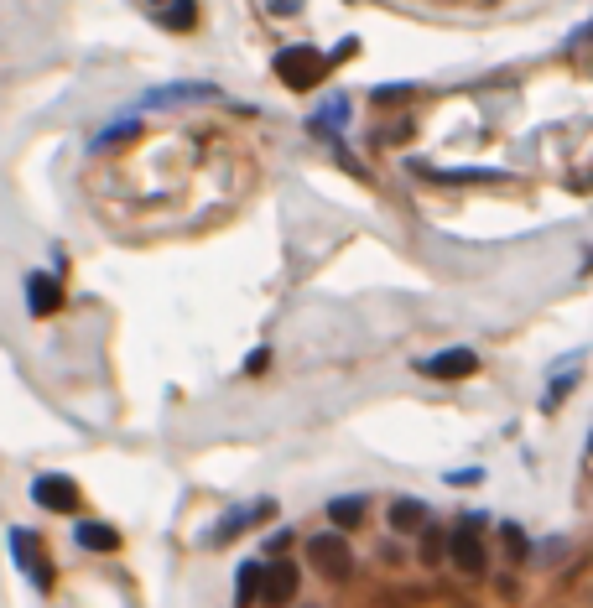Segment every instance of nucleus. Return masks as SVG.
<instances>
[{
    "label": "nucleus",
    "mask_w": 593,
    "mask_h": 608,
    "mask_svg": "<svg viewBox=\"0 0 593 608\" xmlns=\"http://www.w3.org/2000/svg\"><path fill=\"white\" fill-rule=\"evenodd\" d=\"M479 531H484V515H479V510H469L458 531H448V562H453L463 577H484V572H489V546H484Z\"/></svg>",
    "instance_id": "nucleus-1"
},
{
    "label": "nucleus",
    "mask_w": 593,
    "mask_h": 608,
    "mask_svg": "<svg viewBox=\"0 0 593 608\" xmlns=\"http://www.w3.org/2000/svg\"><path fill=\"white\" fill-rule=\"evenodd\" d=\"M276 78H281V84H292V89H318L323 84V78H328V58H323V52L318 47H307V42H292V47H281L276 52Z\"/></svg>",
    "instance_id": "nucleus-2"
},
{
    "label": "nucleus",
    "mask_w": 593,
    "mask_h": 608,
    "mask_svg": "<svg viewBox=\"0 0 593 608\" xmlns=\"http://www.w3.org/2000/svg\"><path fill=\"white\" fill-rule=\"evenodd\" d=\"M307 562H313V572H323L328 583H349L354 577V546L344 541L339 525H333V531H318L313 541H307Z\"/></svg>",
    "instance_id": "nucleus-3"
},
{
    "label": "nucleus",
    "mask_w": 593,
    "mask_h": 608,
    "mask_svg": "<svg viewBox=\"0 0 593 608\" xmlns=\"http://www.w3.org/2000/svg\"><path fill=\"white\" fill-rule=\"evenodd\" d=\"M32 499L42 510H53V515H73L84 505V494H79V484H73L68 473H37V479H32Z\"/></svg>",
    "instance_id": "nucleus-4"
},
{
    "label": "nucleus",
    "mask_w": 593,
    "mask_h": 608,
    "mask_svg": "<svg viewBox=\"0 0 593 608\" xmlns=\"http://www.w3.org/2000/svg\"><path fill=\"white\" fill-rule=\"evenodd\" d=\"M417 375H427V380H469V375H479V354L474 349H437L417 364Z\"/></svg>",
    "instance_id": "nucleus-5"
},
{
    "label": "nucleus",
    "mask_w": 593,
    "mask_h": 608,
    "mask_svg": "<svg viewBox=\"0 0 593 608\" xmlns=\"http://www.w3.org/2000/svg\"><path fill=\"white\" fill-rule=\"evenodd\" d=\"M37 541H42V536H32V531H21V525H16V531H11V557H16V567L47 593V588H53V567H47V557H42Z\"/></svg>",
    "instance_id": "nucleus-6"
},
{
    "label": "nucleus",
    "mask_w": 593,
    "mask_h": 608,
    "mask_svg": "<svg viewBox=\"0 0 593 608\" xmlns=\"http://www.w3.org/2000/svg\"><path fill=\"white\" fill-rule=\"evenodd\" d=\"M271 515V499H255V505H235V510H224L219 515V525L209 531V546H229L240 531H250L255 520H266Z\"/></svg>",
    "instance_id": "nucleus-7"
},
{
    "label": "nucleus",
    "mask_w": 593,
    "mask_h": 608,
    "mask_svg": "<svg viewBox=\"0 0 593 608\" xmlns=\"http://www.w3.org/2000/svg\"><path fill=\"white\" fill-rule=\"evenodd\" d=\"M63 307V281L53 271H32L27 276V312L32 317H53Z\"/></svg>",
    "instance_id": "nucleus-8"
},
{
    "label": "nucleus",
    "mask_w": 593,
    "mask_h": 608,
    "mask_svg": "<svg viewBox=\"0 0 593 608\" xmlns=\"http://www.w3.org/2000/svg\"><path fill=\"white\" fill-rule=\"evenodd\" d=\"M432 525V515H427V499H417V494H401V499H391V531L396 536H422Z\"/></svg>",
    "instance_id": "nucleus-9"
},
{
    "label": "nucleus",
    "mask_w": 593,
    "mask_h": 608,
    "mask_svg": "<svg viewBox=\"0 0 593 608\" xmlns=\"http://www.w3.org/2000/svg\"><path fill=\"white\" fill-rule=\"evenodd\" d=\"M193 99H219L214 84H172V89H151L141 99V110H172V104H193Z\"/></svg>",
    "instance_id": "nucleus-10"
},
{
    "label": "nucleus",
    "mask_w": 593,
    "mask_h": 608,
    "mask_svg": "<svg viewBox=\"0 0 593 608\" xmlns=\"http://www.w3.org/2000/svg\"><path fill=\"white\" fill-rule=\"evenodd\" d=\"M292 598H297V567L281 557V562L266 572V583H261V603L281 608V603H292Z\"/></svg>",
    "instance_id": "nucleus-11"
},
{
    "label": "nucleus",
    "mask_w": 593,
    "mask_h": 608,
    "mask_svg": "<svg viewBox=\"0 0 593 608\" xmlns=\"http://www.w3.org/2000/svg\"><path fill=\"white\" fill-rule=\"evenodd\" d=\"M365 515H370V499H365V494H339V499H328V520L339 525V531L365 525Z\"/></svg>",
    "instance_id": "nucleus-12"
},
{
    "label": "nucleus",
    "mask_w": 593,
    "mask_h": 608,
    "mask_svg": "<svg viewBox=\"0 0 593 608\" xmlns=\"http://www.w3.org/2000/svg\"><path fill=\"white\" fill-rule=\"evenodd\" d=\"M73 541H79L84 551H115L120 531H115V525H105V520H79V525H73Z\"/></svg>",
    "instance_id": "nucleus-13"
},
{
    "label": "nucleus",
    "mask_w": 593,
    "mask_h": 608,
    "mask_svg": "<svg viewBox=\"0 0 593 608\" xmlns=\"http://www.w3.org/2000/svg\"><path fill=\"white\" fill-rule=\"evenodd\" d=\"M344 120H349V99L344 94H328V104L313 115V130H318V136H328V141H339Z\"/></svg>",
    "instance_id": "nucleus-14"
},
{
    "label": "nucleus",
    "mask_w": 593,
    "mask_h": 608,
    "mask_svg": "<svg viewBox=\"0 0 593 608\" xmlns=\"http://www.w3.org/2000/svg\"><path fill=\"white\" fill-rule=\"evenodd\" d=\"M261 583H266V567L261 562H240V572H235V603L250 608L255 598H261Z\"/></svg>",
    "instance_id": "nucleus-15"
},
{
    "label": "nucleus",
    "mask_w": 593,
    "mask_h": 608,
    "mask_svg": "<svg viewBox=\"0 0 593 608\" xmlns=\"http://www.w3.org/2000/svg\"><path fill=\"white\" fill-rule=\"evenodd\" d=\"M162 26H172V32L198 26V0H162Z\"/></svg>",
    "instance_id": "nucleus-16"
},
{
    "label": "nucleus",
    "mask_w": 593,
    "mask_h": 608,
    "mask_svg": "<svg viewBox=\"0 0 593 608\" xmlns=\"http://www.w3.org/2000/svg\"><path fill=\"white\" fill-rule=\"evenodd\" d=\"M500 541H505V557L510 562H526L531 557V541H526V531L515 520H500Z\"/></svg>",
    "instance_id": "nucleus-17"
},
{
    "label": "nucleus",
    "mask_w": 593,
    "mask_h": 608,
    "mask_svg": "<svg viewBox=\"0 0 593 608\" xmlns=\"http://www.w3.org/2000/svg\"><path fill=\"white\" fill-rule=\"evenodd\" d=\"M578 380H583V375H578V364H573V369H557V380L547 385V401H541V406H547V411H557V406L567 401V390H573Z\"/></svg>",
    "instance_id": "nucleus-18"
},
{
    "label": "nucleus",
    "mask_w": 593,
    "mask_h": 608,
    "mask_svg": "<svg viewBox=\"0 0 593 608\" xmlns=\"http://www.w3.org/2000/svg\"><path fill=\"white\" fill-rule=\"evenodd\" d=\"M448 557V531H437V525H427V531H422V562H443Z\"/></svg>",
    "instance_id": "nucleus-19"
},
{
    "label": "nucleus",
    "mask_w": 593,
    "mask_h": 608,
    "mask_svg": "<svg viewBox=\"0 0 593 608\" xmlns=\"http://www.w3.org/2000/svg\"><path fill=\"white\" fill-rule=\"evenodd\" d=\"M292 541H297V536L287 531V525H281V531H271L261 546H266V557H287V546H292Z\"/></svg>",
    "instance_id": "nucleus-20"
},
{
    "label": "nucleus",
    "mask_w": 593,
    "mask_h": 608,
    "mask_svg": "<svg viewBox=\"0 0 593 608\" xmlns=\"http://www.w3.org/2000/svg\"><path fill=\"white\" fill-rule=\"evenodd\" d=\"M370 99H375V104H396V99H411V84H385V89H375Z\"/></svg>",
    "instance_id": "nucleus-21"
},
{
    "label": "nucleus",
    "mask_w": 593,
    "mask_h": 608,
    "mask_svg": "<svg viewBox=\"0 0 593 608\" xmlns=\"http://www.w3.org/2000/svg\"><path fill=\"white\" fill-rule=\"evenodd\" d=\"M266 364H271V349H255V354L245 359V375H266Z\"/></svg>",
    "instance_id": "nucleus-22"
},
{
    "label": "nucleus",
    "mask_w": 593,
    "mask_h": 608,
    "mask_svg": "<svg viewBox=\"0 0 593 608\" xmlns=\"http://www.w3.org/2000/svg\"><path fill=\"white\" fill-rule=\"evenodd\" d=\"M448 484H479V468H458V473H448Z\"/></svg>",
    "instance_id": "nucleus-23"
},
{
    "label": "nucleus",
    "mask_w": 593,
    "mask_h": 608,
    "mask_svg": "<svg viewBox=\"0 0 593 608\" xmlns=\"http://www.w3.org/2000/svg\"><path fill=\"white\" fill-rule=\"evenodd\" d=\"M573 42H593V21L583 26V32H573Z\"/></svg>",
    "instance_id": "nucleus-24"
},
{
    "label": "nucleus",
    "mask_w": 593,
    "mask_h": 608,
    "mask_svg": "<svg viewBox=\"0 0 593 608\" xmlns=\"http://www.w3.org/2000/svg\"><path fill=\"white\" fill-rule=\"evenodd\" d=\"M588 458H593V432H588Z\"/></svg>",
    "instance_id": "nucleus-25"
},
{
    "label": "nucleus",
    "mask_w": 593,
    "mask_h": 608,
    "mask_svg": "<svg viewBox=\"0 0 593 608\" xmlns=\"http://www.w3.org/2000/svg\"><path fill=\"white\" fill-rule=\"evenodd\" d=\"M157 6H162V0H157Z\"/></svg>",
    "instance_id": "nucleus-26"
}]
</instances>
